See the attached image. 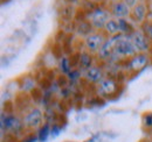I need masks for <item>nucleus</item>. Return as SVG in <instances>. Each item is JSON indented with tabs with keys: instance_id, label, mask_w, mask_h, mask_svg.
I'll use <instances>...</instances> for the list:
<instances>
[{
	"instance_id": "obj_1",
	"label": "nucleus",
	"mask_w": 152,
	"mask_h": 142,
	"mask_svg": "<svg viewBox=\"0 0 152 142\" xmlns=\"http://www.w3.org/2000/svg\"><path fill=\"white\" fill-rule=\"evenodd\" d=\"M115 53L117 55H121V56H133L137 53V49L133 46L131 40L121 38L115 47Z\"/></svg>"
},
{
	"instance_id": "obj_2",
	"label": "nucleus",
	"mask_w": 152,
	"mask_h": 142,
	"mask_svg": "<svg viewBox=\"0 0 152 142\" xmlns=\"http://www.w3.org/2000/svg\"><path fill=\"white\" fill-rule=\"evenodd\" d=\"M108 21V13L101 8H97L91 13V25L95 28H104Z\"/></svg>"
},
{
	"instance_id": "obj_3",
	"label": "nucleus",
	"mask_w": 152,
	"mask_h": 142,
	"mask_svg": "<svg viewBox=\"0 0 152 142\" xmlns=\"http://www.w3.org/2000/svg\"><path fill=\"white\" fill-rule=\"evenodd\" d=\"M121 38H122L121 35H115V36H113L111 38L107 40V41L103 43L102 48L99 49V55H101V57L108 58V57L111 55V53L115 51V47H116L117 42H118Z\"/></svg>"
},
{
	"instance_id": "obj_4",
	"label": "nucleus",
	"mask_w": 152,
	"mask_h": 142,
	"mask_svg": "<svg viewBox=\"0 0 152 142\" xmlns=\"http://www.w3.org/2000/svg\"><path fill=\"white\" fill-rule=\"evenodd\" d=\"M104 42L105 41H104L103 36L99 34H91V35H88L86 38V46L90 51L99 50Z\"/></svg>"
},
{
	"instance_id": "obj_5",
	"label": "nucleus",
	"mask_w": 152,
	"mask_h": 142,
	"mask_svg": "<svg viewBox=\"0 0 152 142\" xmlns=\"http://www.w3.org/2000/svg\"><path fill=\"white\" fill-rule=\"evenodd\" d=\"M131 41H132L133 46L136 47L137 51H146L149 48L146 37L140 32H134L131 36Z\"/></svg>"
},
{
	"instance_id": "obj_6",
	"label": "nucleus",
	"mask_w": 152,
	"mask_h": 142,
	"mask_svg": "<svg viewBox=\"0 0 152 142\" xmlns=\"http://www.w3.org/2000/svg\"><path fill=\"white\" fill-rule=\"evenodd\" d=\"M41 120H42L41 111L39 108H34L26 115V118L23 120V124L26 126H28V127H37L41 122Z\"/></svg>"
},
{
	"instance_id": "obj_7",
	"label": "nucleus",
	"mask_w": 152,
	"mask_h": 142,
	"mask_svg": "<svg viewBox=\"0 0 152 142\" xmlns=\"http://www.w3.org/2000/svg\"><path fill=\"white\" fill-rule=\"evenodd\" d=\"M113 14L116 18L124 19L130 14V7L124 2V1H118L115 2L113 6Z\"/></svg>"
},
{
	"instance_id": "obj_8",
	"label": "nucleus",
	"mask_w": 152,
	"mask_h": 142,
	"mask_svg": "<svg viewBox=\"0 0 152 142\" xmlns=\"http://www.w3.org/2000/svg\"><path fill=\"white\" fill-rule=\"evenodd\" d=\"M146 64H148V56L144 54H137L131 58L129 67H130V69L137 71L142 70Z\"/></svg>"
},
{
	"instance_id": "obj_9",
	"label": "nucleus",
	"mask_w": 152,
	"mask_h": 142,
	"mask_svg": "<svg viewBox=\"0 0 152 142\" xmlns=\"http://www.w3.org/2000/svg\"><path fill=\"white\" fill-rule=\"evenodd\" d=\"M21 122L17 118L14 117H2V120H1V127L2 128H6L8 130H12V132H18L21 129Z\"/></svg>"
},
{
	"instance_id": "obj_10",
	"label": "nucleus",
	"mask_w": 152,
	"mask_h": 142,
	"mask_svg": "<svg viewBox=\"0 0 152 142\" xmlns=\"http://www.w3.org/2000/svg\"><path fill=\"white\" fill-rule=\"evenodd\" d=\"M116 91V83L113 79H103L102 82H99V86H98V92L101 94H113Z\"/></svg>"
},
{
	"instance_id": "obj_11",
	"label": "nucleus",
	"mask_w": 152,
	"mask_h": 142,
	"mask_svg": "<svg viewBox=\"0 0 152 142\" xmlns=\"http://www.w3.org/2000/svg\"><path fill=\"white\" fill-rule=\"evenodd\" d=\"M86 77L91 83H98L102 82V71L98 68H89L86 72Z\"/></svg>"
},
{
	"instance_id": "obj_12",
	"label": "nucleus",
	"mask_w": 152,
	"mask_h": 142,
	"mask_svg": "<svg viewBox=\"0 0 152 142\" xmlns=\"http://www.w3.org/2000/svg\"><path fill=\"white\" fill-rule=\"evenodd\" d=\"M132 15L137 21H143L145 19V15H146V7H145V5L144 4H138L137 6H134L133 7Z\"/></svg>"
},
{
	"instance_id": "obj_13",
	"label": "nucleus",
	"mask_w": 152,
	"mask_h": 142,
	"mask_svg": "<svg viewBox=\"0 0 152 142\" xmlns=\"http://www.w3.org/2000/svg\"><path fill=\"white\" fill-rule=\"evenodd\" d=\"M104 29L110 34V35H117L121 30H119V25H118V21H116V20H109L108 22H107V25H105V27H104Z\"/></svg>"
},
{
	"instance_id": "obj_14",
	"label": "nucleus",
	"mask_w": 152,
	"mask_h": 142,
	"mask_svg": "<svg viewBox=\"0 0 152 142\" xmlns=\"http://www.w3.org/2000/svg\"><path fill=\"white\" fill-rule=\"evenodd\" d=\"M80 63L83 68H87V69L91 68L90 67L91 65V56L88 53H82L80 55Z\"/></svg>"
},
{
	"instance_id": "obj_15",
	"label": "nucleus",
	"mask_w": 152,
	"mask_h": 142,
	"mask_svg": "<svg viewBox=\"0 0 152 142\" xmlns=\"http://www.w3.org/2000/svg\"><path fill=\"white\" fill-rule=\"evenodd\" d=\"M60 69H61L62 72H64V73H70V72H72L70 63H69V59H68V58L63 57V58L61 59V62H60Z\"/></svg>"
},
{
	"instance_id": "obj_16",
	"label": "nucleus",
	"mask_w": 152,
	"mask_h": 142,
	"mask_svg": "<svg viewBox=\"0 0 152 142\" xmlns=\"http://www.w3.org/2000/svg\"><path fill=\"white\" fill-rule=\"evenodd\" d=\"M118 25H119V30L123 33H129L131 30V27L125 19H118Z\"/></svg>"
},
{
	"instance_id": "obj_17",
	"label": "nucleus",
	"mask_w": 152,
	"mask_h": 142,
	"mask_svg": "<svg viewBox=\"0 0 152 142\" xmlns=\"http://www.w3.org/2000/svg\"><path fill=\"white\" fill-rule=\"evenodd\" d=\"M50 134V132H49V125H45L41 129H40V133H39V140L42 142L45 141L47 138H48V135Z\"/></svg>"
},
{
	"instance_id": "obj_18",
	"label": "nucleus",
	"mask_w": 152,
	"mask_h": 142,
	"mask_svg": "<svg viewBox=\"0 0 152 142\" xmlns=\"http://www.w3.org/2000/svg\"><path fill=\"white\" fill-rule=\"evenodd\" d=\"M90 28H91V26H90L89 23H87V22H82V23H81V26L78 27V30H81V29H82V32H81L80 34H89Z\"/></svg>"
},
{
	"instance_id": "obj_19",
	"label": "nucleus",
	"mask_w": 152,
	"mask_h": 142,
	"mask_svg": "<svg viewBox=\"0 0 152 142\" xmlns=\"http://www.w3.org/2000/svg\"><path fill=\"white\" fill-rule=\"evenodd\" d=\"M145 32H146V34L149 35V37L152 40V25H149V23H148V25L145 26Z\"/></svg>"
},
{
	"instance_id": "obj_20",
	"label": "nucleus",
	"mask_w": 152,
	"mask_h": 142,
	"mask_svg": "<svg viewBox=\"0 0 152 142\" xmlns=\"http://www.w3.org/2000/svg\"><path fill=\"white\" fill-rule=\"evenodd\" d=\"M129 7H134L137 6V0H123Z\"/></svg>"
},
{
	"instance_id": "obj_21",
	"label": "nucleus",
	"mask_w": 152,
	"mask_h": 142,
	"mask_svg": "<svg viewBox=\"0 0 152 142\" xmlns=\"http://www.w3.org/2000/svg\"><path fill=\"white\" fill-rule=\"evenodd\" d=\"M145 122H146L148 126H152V115L151 114L145 117Z\"/></svg>"
},
{
	"instance_id": "obj_22",
	"label": "nucleus",
	"mask_w": 152,
	"mask_h": 142,
	"mask_svg": "<svg viewBox=\"0 0 152 142\" xmlns=\"http://www.w3.org/2000/svg\"><path fill=\"white\" fill-rule=\"evenodd\" d=\"M69 77H70V79H76L78 77V71H72L69 73Z\"/></svg>"
}]
</instances>
